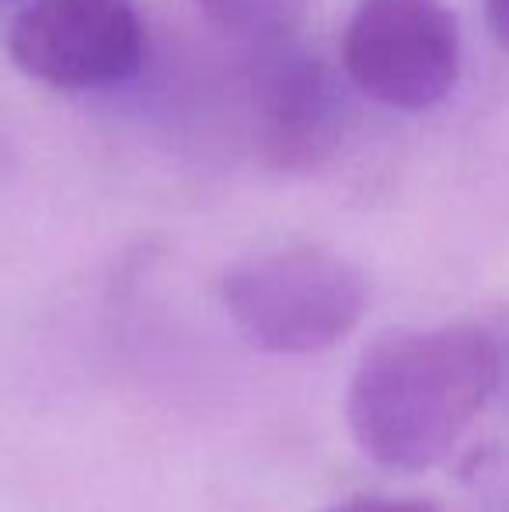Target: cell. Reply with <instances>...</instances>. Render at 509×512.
Returning a JSON list of instances; mask_svg holds the SVG:
<instances>
[{
    "label": "cell",
    "mask_w": 509,
    "mask_h": 512,
    "mask_svg": "<svg viewBox=\"0 0 509 512\" xmlns=\"http://www.w3.org/2000/svg\"><path fill=\"white\" fill-rule=\"evenodd\" d=\"M503 384V345L478 324L387 331L349 380L356 446L387 471L440 464Z\"/></svg>",
    "instance_id": "1"
},
{
    "label": "cell",
    "mask_w": 509,
    "mask_h": 512,
    "mask_svg": "<svg viewBox=\"0 0 509 512\" xmlns=\"http://www.w3.org/2000/svg\"><path fill=\"white\" fill-rule=\"evenodd\" d=\"M220 300L248 345L269 356H318L356 331L370 286L339 251L286 244L234 262Z\"/></svg>",
    "instance_id": "2"
},
{
    "label": "cell",
    "mask_w": 509,
    "mask_h": 512,
    "mask_svg": "<svg viewBox=\"0 0 509 512\" xmlns=\"http://www.w3.org/2000/svg\"><path fill=\"white\" fill-rule=\"evenodd\" d=\"M342 70L367 98L426 112L454 91L461 32L443 0H360L342 32Z\"/></svg>",
    "instance_id": "3"
},
{
    "label": "cell",
    "mask_w": 509,
    "mask_h": 512,
    "mask_svg": "<svg viewBox=\"0 0 509 512\" xmlns=\"http://www.w3.org/2000/svg\"><path fill=\"white\" fill-rule=\"evenodd\" d=\"M147 32L133 0H32L7 28V56L56 91L123 84L140 70Z\"/></svg>",
    "instance_id": "4"
},
{
    "label": "cell",
    "mask_w": 509,
    "mask_h": 512,
    "mask_svg": "<svg viewBox=\"0 0 509 512\" xmlns=\"http://www.w3.org/2000/svg\"><path fill=\"white\" fill-rule=\"evenodd\" d=\"M248 102L258 157L279 175L325 168L346 140L349 102L339 77L293 39L255 46Z\"/></svg>",
    "instance_id": "5"
},
{
    "label": "cell",
    "mask_w": 509,
    "mask_h": 512,
    "mask_svg": "<svg viewBox=\"0 0 509 512\" xmlns=\"http://www.w3.org/2000/svg\"><path fill=\"white\" fill-rule=\"evenodd\" d=\"M196 4L217 32L252 49L293 39L307 14V0H196Z\"/></svg>",
    "instance_id": "6"
},
{
    "label": "cell",
    "mask_w": 509,
    "mask_h": 512,
    "mask_svg": "<svg viewBox=\"0 0 509 512\" xmlns=\"http://www.w3.org/2000/svg\"><path fill=\"white\" fill-rule=\"evenodd\" d=\"M321 512H436L426 502L415 499H384V495H353V499L332 502Z\"/></svg>",
    "instance_id": "7"
},
{
    "label": "cell",
    "mask_w": 509,
    "mask_h": 512,
    "mask_svg": "<svg viewBox=\"0 0 509 512\" xmlns=\"http://www.w3.org/2000/svg\"><path fill=\"white\" fill-rule=\"evenodd\" d=\"M485 21H489L492 39L509 53V0H485Z\"/></svg>",
    "instance_id": "8"
}]
</instances>
